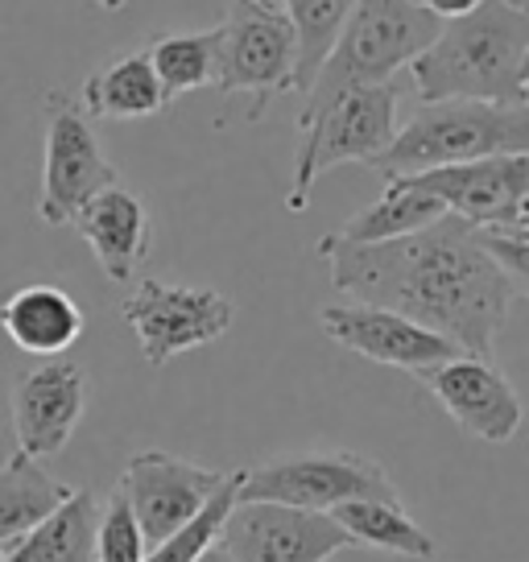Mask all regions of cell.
<instances>
[{"label":"cell","instance_id":"obj_1","mask_svg":"<svg viewBox=\"0 0 529 562\" xmlns=\"http://www.w3.org/2000/svg\"><path fill=\"white\" fill-rule=\"evenodd\" d=\"M315 252L331 265L336 290L414 318L472 356L493 351L517 299L500 265L480 245V232L451 211L381 245H348L327 232Z\"/></svg>","mask_w":529,"mask_h":562},{"label":"cell","instance_id":"obj_2","mask_svg":"<svg viewBox=\"0 0 529 562\" xmlns=\"http://www.w3.org/2000/svg\"><path fill=\"white\" fill-rule=\"evenodd\" d=\"M529 54V13L509 0H484L472 13L447 18L414 63V91L435 100H521Z\"/></svg>","mask_w":529,"mask_h":562},{"label":"cell","instance_id":"obj_3","mask_svg":"<svg viewBox=\"0 0 529 562\" xmlns=\"http://www.w3.org/2000/svg\"><path fill=\"white\" fill-rule=\"evenodd\" d=\"M529 154V104L526 100H435L409 116L406 128L372 170L381 182L459 161Z\"/></svg>","mask_w":529,"mask_h":562},{"label":"cell","instance_id":"obj_4","mask_svg":"<svg viewBox=\"0 0 529 562\" xmlns=\"http://www.w3.org/2000/svg\"><path fill=\"white\" fill-rule=\"evenodd\" d=\"M439 25L442 18L418 0H356L327 63L302 91L299 124L331 104L339 91L397 79V70H409V63L435 42Z\"/></svg>","mask_w":529,"mask_h":562},{"label":"cell","instance_id":"obj_5","mask_svg":"<svg viewBox=\"0 0 529 562\" xmlns=\"http://www.w3.org/2000/svg\"><path fill=\"white\" fill-rule=\"evenodd\" d=\"M397 108L402 88L397 79L369 83V88L339 91L331 104H323L311 121L299 124V161H294V187L285 194V211L302 215L311 203L318 175L336 170L344 161H376L397 137Z\"/></svg>","mask_w":529,"mask_h":562},{"label":"cell","instance_id":"obj_6","mask_svg":"<svg viewBox=\"0 0 529 562\" xmlns=\"http://www.w3.org/2000/svg\"><path fill=\"white\" fill-rule=\"evenodd\" d=\"M236 501H273L294 509L331 513L348 501H402L389 472L360 451H302L240 472Z\"/></svg>","mask_w":529,"mask_h":562},{"label":"cell","instance_id":"obj_7","mask_svg":"<svg viewBox=\"0 0 529 562\" xmlns=\"http://www.w3.org/2000/svg\"><path fill=\"white\" fill-rule=\"evenodd\" d=\"M116 182H121V170L108 161L91 116L79 108L75 95L50 91L46 95V158H42V187H37V220L50 228H63L88 199Z\"/></svg>","mask_w":529,"mask_h":562},{"label":"cell","instance_id":"obj_8","mask_svg":"<svg viewBox=\"0 0 529 562\" xmlns=\"http://www.w3.org/2000/svg\"><path fill=\"white\" fill-rule=\"evenodd\" d=\"M124 323L133 327L149 369H166L175 356L207 348L224 339L236 323L228 294L207 285H175V281L142 278L137 290L121 302Z\"/></svg>","mask_w":529,"mask_h":562},{"label":"cell","instance_id":"obj_9","mask_svg":"<svg viewBox=\"0 0 529 562\" xmlns=\"http://www.w3.org/2000/svg\"><path fill=\"white\" fill-rule=\"evenodd\" d=\"M220 30V63H215V88L224 95L245 91L252 95V116L273 95L294 91V25L282 9H264L257 0H236Z\"/></svg>","mask_w":529,"mask_h":562},{"label":"cell","instance_id":"obj_10","mask_svg":"<svg viewBox=\"0 0 529 562\" xmlns=\"http://www.w3.org/2000/svg\"><path fill=\"white\" fill-rule=\"evenodd\" d=\"M220 542L236 562H327L356 546L331 513L273 501H236L220 529Z\"/></svg>","mask_w":529,"mask_h":562},{"label":"cell","instance_id":"obj_11","mask_svg":"<svg viewBox=\"0 0 529 562\" xmlns=\"http://www.w3.org/2000/svg\"><path fill=\"white\" fill-rule=\"evenodd\" d=\"M414 376L480 442L505 447V442L517 439V430L526 422V405H521L509 376L496 369L488 356L459 351L451 360H439V364L414 372Z\"/></svg>","mask_w":529,"mask_h":562},{"label":"cell","instance_id":"obj_12","mask_svg":"<svg viewBox=\"0 0 529 562\" xmlns=\"http://www.w3.org/2000/svg\"><path fill=\"white\" fill-rule=\"evenodd\" d=\"M91 381L88 369L54 356L21 376L9 393V414H13V439L18 451L30 459H54L67 451L75 426L88 414Z\"/></svg>","mask_w":529,"mask_h":562},{"label":"cell","instance_id":"obj_13","mask_svg":"<svg viewBox=\"0 0 529 562\" xmlns=\"http://www.w3.org/2000/svg\"><path fill=\"white\" fill-rule=\"evenodd\" d=\"M224 480H228V472H220V468H199V463L178 459L170 451H142L124 463L116 488L133 505V517H137L145 542L154 550L182 521H191Z\"/></svg>","mask_w":529,"mask_h":562},{"label":"cell","instance_id":"obj_14","mask_svg":"<svg viewBox=\"0 0 529 562\" xmlns=\"http://www.w3.org/2000/svg\"><path fill=\"white\" fill-rule=\"evenodd\" d=\"M318 327L336 339L339 348L364 356L372 364H385V369L402 372H423L439 360L459 356V348L451 339L435 335L430 327L414 323V318L385 311V306H369V302H356V306H318Z\"/></svg>","mask_w":529,"mask_h":562},{"label":"cell","instance_id":"obj_15","mask_svg":"<svg viewBox=\"0 0 529 562\" xmlns=\"http://www.w3.org/2000/svg\"><path fill=\"white\" fill-rule=\"evenodd\" d=\"M406 182L430 191L442 207L468 220L472 228H500L529 199V154L439 166V170L406 175Z\"/></svg>","mask_w":529,"mask_h":562},{"label":"cell","instance_id":"obj_16","mask_svg":"<svg viewBox=\"0 0 529 562\" xmlns=\"http://www.w3.org/2000/svg\"><path fill=\"white\" fill-rule=\"evenodd\" d=\"M71 224L95 252L108 281H133L142 273L145 257L154 248V224L142 194L116 182L75 211Z\"/></svg>","mask_w":529,"mask_h":562},{"label":"cell","instance_id":"obj_17","mask_svg":"<svg viewBox=\"0 0 529 562\" xmlns=\"http://www.w3.org/2000/svg\"><path fill=\"white\" fill-rule=\"evenodd\" d=\"M83 327H88L83 306L63 285H50V281L21 285L0 302V331L13 339V348L42 356V360L71 351Z\"/></svg>","mask_w":529,"mask_h":562},{"label":"cell","instance_id":"obj_18","mask_svg":"<svg viewBox=\"0 0 529 562\" xmlns=\"http://www.w3.org/2000/svg\"><path fill=\"white\" fill-rule=\"evenodd\" d=\"M75 100L91 121H142V116H158L170 108L145 50L121 54L100 70H91Z\"/></svg>","mask_w":529,"mask_h":562},{"label":"cell","instance_id":"obj_19","mask_svg":"<svg viewBox=\"0 0 529 562\" xmlns=\"http://www.w3.org/2000/svg\"><path fill=\"white\" fill-rule=\"evenodd\" d=\"M71 484L54 480L42 459L13 451L0 463V554L21 542L34 526H42L63 501H71Z\"/></svg>","mask_w":529,"mask_h":562},{"label":"cell","instance_id":"obj_20","mask_svg":"<svg viewBox=\"0 0 529 562\" xmlns=\"http://www.w3.org/2000/svg\"><path fill=\"white\" fill-rule=\"evenodd\" d=\"M95 517L100 501L88 488H75L71 501L9 546L0 562H95Z\"/></svg>","mask_w":529,"mask_h":562},{"label":"cell","instance_id":"obj_21","mask_svg":"<svg viewBox=\"0 0 529 562\" xmlns=\"http://www.w3.org/2000/svg\"><path fill=\"white\" fill-rule=\"evenodd\" d=\"M331 517L348 529L356 546H372L414 562H430L439 554L435 538L409 517L402 501H348V505H336Z\"/></svg>","mask_w":529,"mask_h":562},{"label":"cell","instance_id":"obj_22","mask_svg":"<svg viewBox=\"0 0 529 562\" xmlns=\"http://www.w3.org/2000/svg\"><path fill=\"white\" fill-rule=\"evenodd\" d=\"M442 215H447V207L435 194L406 182V178H393V182H385V194L364 211H356L336 236L348 245H381V240H397V236L426 228Z\"/></svg>","mask_w":529,"mask_h":562},{"label":"cell","instance_id":"obj_23","mask_svg":"<svg viewBox=\"0 0 529 562\" xmlns=\"http://www.w3.org/2000/svg\"><path fill=\"white\" fill-rule=\"evenodd\" d=\"M149 67L158 75L166 100L175 104L178 95L215 83V63H220V30L203 34H161L149 46Z\"/></svg>","mask_w":529,"mask_h":562},{"label":"cell","instance_id":"obj_24","mask_svg":"<svg viewBox=\"0 0 529 562\" xmlns=\"http://www.w3.org/2000/svg\"><path fill=\"white\" fill-rule=\"evenodd\" d=\"M352 4L356 0H282V13L294 25V46H299V58H294V91L299 95L311 88L318 67L327 63Z\"/></svg>","mask_w":529,"mask_h":562},{"label":"cell","instance_id":"obj_25","mask_svg":"<svg viewBox=\"0 0 529 562\" xmlns=\"http://www.w3.org/2000/svg\"><path fill=\"white\" fill-rule=\"evenodd\" d=\"M236 492H240V472H228V480L212 492V501L194 513L191 521H182L170 538H161V542L145 554V562H194L199 559V554L220 538V529H224L232 505H236Z\"/></svg>","mask_w":529,"mask_h":562},{"label":"cell","instance_id":"obj_26","mask_svg":"<svg viewBox=\"0 0 529 562\" xmlns=\"http://www.w3.org/2000/svg\"><path fill=\"white\" fill-rule=\"evenodd\" d=\"M145 554L149 542L133 517V505L124 501L121 488H112L95 517V562H145Z\"/></svg>","mask_w":529,"mask_h":562},{"label":"cell","instance_id":"obj_27","mask_svg":"<svg viewBox=\"0 0 529 562\" xmlns=\"http://www.w3.org/2000/svg\"><path fill=\"white\" fill-rule=\"evenodd\" d=\"M480 232V245L484 252L500 265V273L509 278L513 294H526L529 299V240L517 236V232L505 228H476Z\"/></svg>","mask_w":529,"mask_h":562},{"label":"cell","instance_id":"obj_28","mask_svg":"<svg viewBox=\"0 0 529 562\" xmlns=\"http://www.w3.org/2000/svg\"><path fill=\"white\" fill-rule=\"evenodd\" d=\"M418 4H423V9H430V13H435V18H459V13H472V9H476V4H484V0H418Z\"/></svg>","mask_w":529,"mask_h":562},{"label":"cell","instance_id":"obj_29","mask_svg":"<svg viewBox=\"0 0 529 562\" xmlns=\"http://www.w3.org/2000/svg\"><path fill=\"white\" fill-rule=\"evenodd\" d=\"M500 228H505V232H517V236H526V240H529V199L521 203V211L513 215L509 224H500Z\"/></svg>","mask_w":529,"mask_h":562},{"label":"cell","instance_id":"obj_30","mask_svg":"<svg viewBox=\"0 0 529 562\" xmlns=\"http://www.w3.org/2000/svg\"><path fill=\"white\" fill-rule=\"evenodd\" d=\"M194 562H236V559H232V554H228V546H224V542H220V538H215V542L207 546V550H203V554H199V559H194Z\"/></svg>","mask_w":529,"mask_h":562},{"label":"cell","instance_id":"obj_31","mask_svg":"<svg viewBox=\"0 0 529 562\" xmlns=\"http://www.w3.org/2000/svg\"><path fill=\"white\" fill-rule=\"evenodd\" d=\"M95 4H100V9H108V13H121L124 4H133V0H95Z\"/></svg>","mask_w":529,"mask_h":562},{"label":"cell","instance_id":"obj_32","mask_svg":"<svg viewBox=\"0 0 529 562\" xmlns=\"http://www.w3.org/2000/svg\"><path fill=\"white\" fill-rule=\"evenodd\" d=\"M257 4H264V9H282V0H257Z\"/></svg>","mask_w":529,"mask_h":562},{"label":"cell","instance_id":"obj_33","mask_svg":"<svg viewBox=\"0 0 529 562\" xmlns=\"http://www.w3.org/2000/svg\"><path fill=\"white\" fill-rule=\"evenodd\" d=\"M509 4H513V9H526V13H529V0H509Z\"/></svg>","mask_w":529,"mask_h":562},{"label":"cell","instance_id":"obj_34","mask_svg":"<svg viewBox=\"0 0 529 562\" xmlns=\"http://www.w3.org/2000/svg\"><path fill=\"white\" fill-rule=\"evenodd\" d=\"M521 100H526V104H529V83H526V88H521Z\"/></svg>","mask_w":529,"mask_h":562},{"label":"cell","instance_id":"obj_35","mask_svg":"<svg viewBox=\"0 0 529 562\" xmlns=\"http://www.w3.org/2000/svg\"><path fill=\"white\" fill-rule=\"evenodd\" d=\"M521 75H526V83H529V54H526V70H521Z\"/></svg>","mask_w":529,"mask_h":562}]
</instances>
